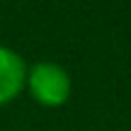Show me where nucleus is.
<instances>
[{
	"label": "nucleus",
	"instance_id": "obj_2",
	"mask_svg": "<svg viewBox=\"0 0 131 131\" xmlns=\"http://www.w3.org/2000/svg\"><path fill=\"white\" fill-rule=\"evenodd\" d=\"M27 61L17 51L0 44V107L10 104L22 95L27 85Z\"/></svg>",
	"mask_w": 131,
	"mask_h": 131
},
{
	"label": "nucleus",
	"instance_id": "obj_1",
	"mask_svg": "<svg viewBox=\"0 0 131 131\" xmlns=\"http://www.w3.org/2000/svg\"><path fill=\"white\" fill-rule=\"evenodd\" d=\"M32 100L41 107L56 109L68 102L73 92V80L70 73L61 63L53 61H37L34 66L27 68V85H24Z\"/></svg>",
	"mask_w": 131,
	"mask_h": 131
}]
</instances>
